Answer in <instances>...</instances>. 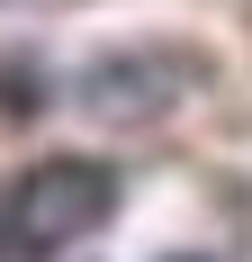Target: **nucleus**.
Returning a JSON list of instances; mask_svg holds the SVG:
<instances>
[{"instance_id":"5","label":"nucleus","mask_w":252,"mask_h":262,"mask_svg":"<svg viewBox=\"0 0 252 262\" xmlns=\"http://www.w3.org/2000/svg\"><path fill=\"white\" fill-rule=\"evenodd\" d=\"M0 253H9V235H0Z\"/></svg>"},{"instance_id":"3","label":"nucleus","mask_w":252,"mask_h":262,"mask_svg":"<svg viewBox=\"0 0 252 262\" xmlns=\"http://www.w3.org/2000/svg\"><path fill=\"white\" fill-rule=\"evenodd\" d=\"M0 108L27 118V108H36V73H9V81H0Z\"/></svg>"},{"instance_id":"4","label":"nucleus","mask_w":252,"mask_h":262,"mask_svg":"<svg viewBox=\"0 0 252 262\" xmlns=\"http://www.w3.org/2000/svg\"><path fill=\"white\" fill-rule=\"evenodd\" d=\"M171 262H198V253H171Z\"/></svg>"},{"instance_id":"2","label":"nucleus","mask_w":252,"mask_h":262,"mask_svg":"<svg viewBox=\"0 0 252 262\" xmlns=\"http://www.w3.org/2000/svg\"><path fill=\"white\" fill-rule=\"evenodd\" d=\"M180 81H189L180 54H108V63L81 73V100H90V118H108V127H144V118H162V108L180 100Z\"/></svg>"},{"instance_id":"1","label":"nucleus","mask_w":252,"mask_h":262,"mask_svg":"<svg viewBox=\"0 0 252 262\" xmlns=\"http://www.w3.org/2000/svg\"><path fill=\"white\" fill-rule=\"evenodd\" d=\"M108 217H117V172L90 163V154H54V163H36L9 190L0 235H9L18 262H54V253H72L81 235H99Z\"/></svg>"}]
</instances>
